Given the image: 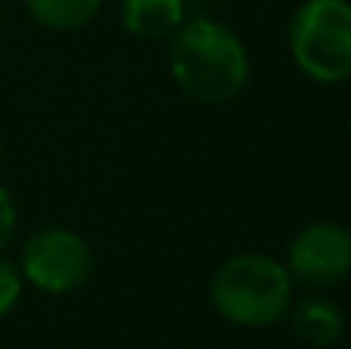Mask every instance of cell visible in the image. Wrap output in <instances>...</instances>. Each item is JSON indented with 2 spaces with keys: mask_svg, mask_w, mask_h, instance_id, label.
I'll return each mask as SVG.
<instances>
[{
  "mask_svg": "<svg viewBox=\"0 0 351 349\" xmlns=\"http://www.w3.org/2000/svg\"><path fill=\"white\" fill-rule=\"evenodd\" d=\"M167 65L173 80L194 102L222 105L247 87L250 53L243 41L216 19H191L173 31Z\"/></svg>",
  "mask_w": 351,
  "mask_h": 349,
  "instance_id": "cell-1",
  "label": "cell"
},
{
  "mask_svg": "<svg viewBox=\"0 0 351 349\" xmlns=\"http://www.w3.org/2000/svg\"><path fill=\"white\" fill-rule=\"evenodd\" d=\"M210 300L225 322L241 328H268L293 303V275L265 254H237L216 269Z\"/></svg>",
  "mask_w": 351,
  "mask_h": 349,
  "instance_id": "cell-2",
  "label": "cell"
},
{
  "mask_svg": "<svg viewBox=\"0 0 351 349\" xmlns=\"http://www.w3.org/2000/svg\"><path fill=\"white\" fill-rule=\"evenodd\" d=\"M290 53L296 68L315 84L351 80V3L305 0L290 19Z\"/></svg>",
  "mask_w": 351,
  "mask_h": 349,
  "instance_id": "cell-3",
  "label": "cell"
},
{
  "mask_svg": "<svg viewBox=\"0 0 351 349\" xmlns=\"http://www.w3.org/2000/svg\"><path fill=\"white\" fill-rule=\"evenodd\" d=\"M19 272L43 294H71L90 282L93 251L84 235L71 229H37L19 251Z\"/></svg>",
  "mask_w": 351,
  "mask_h": 349,
  "instance_id": "cell-4",
  "label": "cell"
},
{
  "mask_svg": "<svg viewBox=\"0 0 351 349\" xmlns=\"http://www.w3.org/2000/svg\"><path fill=\"white\" fill-rule=\"evenodd\" d=\"M287 269L311 288H336L351 275V232L339 223L317 220L299 229L287 251Z\"/></svg>",
  "mask_w": 351,
  "mask_h": 349,
  "instance_id": "cell-5",
  "label": "cell"
},
{
  "mask_svg": "<svg viewBox=\"0 0 351 349\" xmlns=\"http://www.w3.org/2000/svg\"><path fill=\"white\" fill-rule=\"evenodd\" d=\"M121 22L130 34L160 41L185 22V0H121Z\"/></svg>",
  "mask_w": 351,
  "mask_h": 349,
  "instance_id": "cell-6",
  "label": "cell"
},
{
  "mask_svg": "<svg viewBox=\"0 0 351 349\" xmlns=\"http://www.w3.org/2000/svg\"><path fill=\"white\" fill-rule=\"evenodd\" d=\"M293 331L308 346H333L346 331V315L330 297L311 294L293 309Z\"/></svg>",
  "mask_w": 351,
  "mask_h": 349,
  "instance_id": "cell-7",
  "label": "cell"
},
{
  "mask_svg": "<svg viewBox=\"0 0 351 349\" xmlns=\"http://www.w3.org/2000/svg\"><path fill=\"white\" fill-rule=\"evenodd\" d=\"M25 10L47 31H77L96 19L102 0H25Z\"/></svg>",
  "mask_w": 351,
  "mask_h": 349,
  "instance_id": "cell-8",
  "label": "cell"
},
{
  "mask_svg": "<svg viewBox=\"0 0 351 349\" xmlns=\"http://www.w3.org/2000/svg\"><path fill=\"white\" fill-rule=\"evenodd\" d=\"M22 288H25V278H22V272H19V266L12 263V260L0 257V319L10 315L12 309L19 306Z\"/></svg>",
  "mask_w": 351,
  "mask_h": 349,
  "instance_id": "cell-9",
  "label": "cell"
},
{
  "mask_svg": "<svg viewBox=\"0 0 351 349\" xmlns=\"http://www.w3.org/2000/svg\"><path fill=\"white\" fill-rule=\"evenodd\" d=\"M16 201H12L10 189L0 185V251H6V245L12 241L16 235Z\"/></svg>",
  "mask_w": 351,
  "mask_h": 349,
  "instance_id": "cell-10",
  "label": "cell"
},
{
  "mask_svg": "<svg viewBox=\"0 0 351 349\" xmlns=\"http://www.w3.org/2000/svg\"><path fill=\"white\" fill-rule=\"evenodd\" d=\"M0 158H3V142H0Z\"/></svg>",
  "mask_w": 351,
  "mask_h": 349,
  "instance_id": "cell-11",
  "label": "cell"
}]
</instances>
